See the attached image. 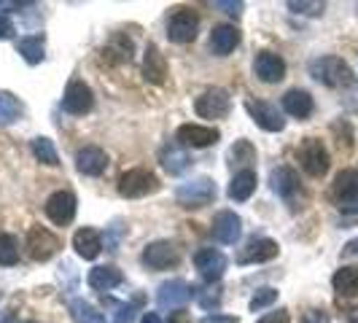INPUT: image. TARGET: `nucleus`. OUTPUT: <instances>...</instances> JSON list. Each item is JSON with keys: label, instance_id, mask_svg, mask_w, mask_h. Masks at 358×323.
I'll return each instance as SVG.
<instances>
[{"label": "nucleus", "instance_id": "nucleus-38", "mask_svg": "<svg viewBox=\"0 0 358 323\" xmlns=\"http://www.w3.org/2000/svg\"><path fill=\"white\" fill-rule=\"evenodd\" d=\"M138 305H141V296H135L129 305H116V323H135Z\"/></svg>", "mask_w": 358, "mask_h": 323}, {"label": "nucleus", "instance_id": "nucleus-31", "mask_svg": "<svg viewBox=\"0 0 358 323\" xmlns=\"http://www.w3.org/2000/svg\"><path fill=\"white\" fill-rule=\"evenodd\" d=\"M103 59L108 62H129L132 59V41L127 36H113L103 49Z\"/></svg>", "mask_w": 358, "mask_h": 323}, {"label": "nucleus", "instance_id": "nucleus-12", "mask_svg": "<svg viewBox=\"0 0 358 323\" xmlns=\"http://www.w3.org/2000/svg\"><path fill=\"white\" fill-rule=\"evenodd\" d=\"M278 253H280V248H278L275 240H269V237H253L245 248H240V253H237V264H240V267L264 264V261H272Z\"/></svg>", "mask_w": 358, "mask_h": 323}, {"label": "nucleus", "instance_id": "nucleus-23", "mask_svg": "<svg viewBox=\"0 0 358 323\" xmlns=\"http://www.w3.org/2000/svg\"><path fill=\"white\" fill-rule=\"evenodd\" d=\"M73 248H76V253H78L81 259L92 261V259H97L100 251H103V237H100L97 229L84 227V229H78V232L73 234Z\"/></svg>", "mask_w": 358, "mask_h": 323}, {"label": "nucleus", "instance_id": "nucleus-15", "mask_svg": "<svg viewBox=\"0 0 358 323\" xmlns=\"http://www.w3.org/2000/svg\"><path fill=\"white\" fill-rule=\"evenodd\" d=\"M43 210H46L52 224L68 227L73 218H76V194L73 192H54L52 197L46 199Z\"/></svg>", "mask_w": 358, "mask_h": 323}, {"label": "nucleus", "instance_id": "nucleus-49", "mask_svg": "<svg viewBox=\"0 0 358 323\" xmlns=\"http://www.w3.org/2000/svg\"><path fill=\"white\" fill-rule=\"evenodd\" d=\"M345 323H358V307H356V310H350V313L345 315Z\"/></svg>", "mask_w": 358, "mask_h": 323}, {"label": "nucleus", "instance_id": "nucleus-7", "mask_svg": "<svg viewBox=\"0 0 358 323\" xmlns=\"http://www.w3.org/2000/svg\"><path fill=\"white\" fill-rule=\"evenodd\" d=\"M141 261H143L148 269H170L178 267L180 261V248L170 240H157V243H148L141 253Z\"/></svg>", "mask_w": 358, "mask_h": 323}, {"label": "nucleus", "instance_id": "nucleus-40", "mask_svg": "<svg viewBox=\"0 0 358 323\" xmlns=\"http://www.w3.org/2000/svg\"><path fill=\"white\" fill-rule=\"evenodd\" d=\"M256 323H291V315H288V310H275V313H267L262 321Z\"/></svg>", "mask_w": 358, "mask_h": 323}, {"label": "nucleus", "instance_id": "nucleus-29", "mask_svg": "<svg viewBox=\"0 0 358 323\" xmlns=\"http://www.w3.org/2000/svg\"><path fill=\"white\" fill-rule=\"evenodd\" d=\"M17 52L22 54V59L27 65H41L43 57H46V43L43 36H24L17 41Z\"/></svg>", "mask_w": 358, "mask_h": 323}, {"label": "nucleus", "instance_id": "nucleus-4", "mask_svg": "<svg viewBox=\"0 0 358 323\" xmlns=\"http://www.w3.org/2000/svg\"><path fill=\"white\" fill-rule=\"evenodd\" d=\"M331 202L340 208L342 213H353L358 215V170H340L337 178L331 183V192H329Z\"/></svg>", "mask_w": 358, "mask_h": 323}, {"label": "nucleus", "instance_id": "nucleus-27", "mask_svg": "<svg viewBox=\"0 0 358 323\" xmlns=\"http://www.w3.org/2000/svg\"><path fill=\"white\" fill-rule=\"evenodd\" d=\"M331 286L342 299L358 296V267H340L331 278Z\"/></svg>", "mask_w": 358, "mask_h": 323}, {"label": "nucleus", "instance_id": "nucleus-43", "mask_svg": "<svg viewBox=\"0 0 358 323\" xmlns=\"http://www.w3.org/2000/svg\"><path fill=\"white\" fill-rule=\"evenodd\" d=\"M221 302V294H218V288H210L205 296H199V305L202 307H213V305H218Z\"/></svg>", "mask_w": 358, "mask_h": 323}, {"label": "nucleus", "instance_id": "nucleus-50", "mask_svg": "<svg viewBox=\"0 0 358 323\" xmlns=\"http://www.w3.org/2000/svg\"><path fill=\"white\" fill-rule=\"evenodd\" d=\"M143 323H159V315H157V313H145Z\"/></svg>", "mask_w": 358, "mask_h": 323}, {"label": "nucleus", "instance_id": "nucleus-21", "mask_svg": "<svg viewBox=\"0 0 358 323\" xmlns=\"http://www.w3.org/2000/svg\"><path fill=\"white\" fill-rule=\"evenodd\" d=\"M143 78L148 84H157V87H162V84L167 81V59H164V54L159 52L157 43H148V46H145Z\"/></svg>", "mask_w": 358, "mask_h": 323}, {"label": "nucleus", "instance_id": "nucleus-6", "mask_svg": "<svg viewBox=\"0 0 358 323\" xmlns=\"http://www.w3.org/2000/svg\"><path fill=\"white\" fill-rule=\"evenodd\" d=\"M199 33V17L192 8H176L167 17V38L173 43H192Z\"/></svg>", "mask_w": 358, "mask_h": 323}, {"label": "nucleus", "instance_id": "nucleus-14", "mask_svg": "<svg viewBox=\"0 0 358 323\" xmlns=\"http://www.w3.org/2000/svg\"><path fill=\"white\" fill-rule=\"evenodd\" d=\"M253 73L264 84H280L286 78V59L275 52H259L253 62Z\"/></svg>", "mask_w": 358, "mask_h": 323}, {"label": "nucleus", "instance_id": "nucleus-34", "mask_svg": "<svg viewBox=\"0 0 358 323\" xmlns=\"http://www.w3.org/2000/svg\"><path fill=\"white\" fill-rule=\"evenodd\" d=\"M251 162H256V148L251 145V141H237V143L229 148V164H232V167L248 170L245 164H251Z\"/></svg>", "mask_w": 358, "mask_h": 323}, {"label": "nucleus", "instance_id": "nucleus-28", "mask_svg": "<svg viewBox=\"0 0 358 323\" xmlns=\"http://www.w3.org/2000/svg\"><path fill=\"white\" fill-rule=\"evenodd\" d=\"M253 192H256V173H253V170H240V173H234L232 183H229V189H227L229 199H234V202L251 199Z\"/></svg>", "mask_w": 358, "mask_h": 323}, {"label": "nucleus", "instance_id": "nucleus-2", "mask_svg": "<svg viewBox=\"0 0 358 323\" xmlns=\"http://www.w3.org/2000/svg\"><path fill=\"white\" fill-rule=\"evenodd\" d=\"M296 159H299V167L305 170L310 178H323L329 173V167H331L329 148L318 138H305L302 145L296 148Z\"/></svg>", "mask_w": 358, "mask_h": 323}, {"label": "nucleus", "instance_id": "nucleus-41", "mask_svg": "<svg viewBox=\"0 0 358 323\" xmlns=\"http://www.w3.org/2000/svg\"><path fill=\"white\" fill-rule=\"evenodd\" d=\"M302 323H331V318L323 310H307L302 315Z\"/></svg>", "mask_w": 358, "mask_h": 323}, {"label": "nucleus", "instance_id": "nucleus-48", "mask_svg": "<svg viewBox=\"0 0 358 323\" xmlns=\"http://www.w3.org/2000/svg\"><path fill=\"white\" fill-rule=\"evenodd\" d=\"M0 323H14V310H3V315H0Z\"/></svg>", "mask_w": 358, "mask_h": 323}, {"label": "nucleus", "instance_id": "nucleus-16", "mask_svg": "<svg viewBox=\"0 0 358 323\" xmlns=\"http://www.w3.org/2000/svg\"><path fill=\"white\" fill-rule=\"evenodd\" d=\"M269 186H272V192L278 194V197H283L286 202H294L296 197H302V183H299V175H296V170H291V167H275L272 173H269Z\"/></svg>", "mask_w": 358, "mask_h": 323}, {"label": "nucleus", "instance_id": "nucleus-19", "mask_svg": "<svg viewBox=\"0 0 358 323\" xmlns=\"http://www.w3.org/2000/svg\"><path fill=\"white\" fill-rule=\"evenodd\" d=\"M192 299V286L183 283V280H170V283H162L157 291V305L164 310H180Z\"/></svg>", "mask_w": 358, "mask_h": 323}, {"label": "nucleus", "instance_id": "nucleus-22", "mask_svg": "<svg viewBox=\"0 0 358 323\" xmlns=\"http://www.w3.org/2000/svg\"><path fill=\"white\" fill-rule=\"evenodd\" d=\"M208 46H210V52L215 57H227V54H232L240 46V30L234 24H215Z\"/></svg>", "mask_w": 358, "mask_h": 323}, {"label": "nucleus", "instance_id": "nucleus-1", "mask_svg": "<svg viewBox=\"0 0 358 323\" xmlns=\"http://www.w3.org/2000/svg\"><path fill=\"white\" fill-rule=\"evenodd\" d=\"M310 76L323 84V87H329V89H342V87H350L353 84V71H350V65L340 59V57H334V54H326V57H318V59H313L310 62Z\"/></svg>", "mask_w": 358, "mask_h": 323}, {"label": "nucleus", "instance_id": "nucleus-42", "mask_svg": "<svg viewBox=\"0 0 358 323\" xmlns=\"http://www.w3.org/2000/svg\"><path fill=\"white\" fill-rule=\"evenodd\" d=\"M199 323H240L237 315H221V313H213V315H205Z\"/></svg>", "mask_w": 358, "mask_h": 323}, {"label": "nucleus", "instance_id": "nucleus-37", "mask_svg": "<svg viewBox=\"0 0 358 323\" xmlns=\"http://www.w3.org/2000/svg\"><path fill=\"white\" fill-rule=\"evenodd\" d=\"M288 8L294 11V14H307V17H318L323 14V8H326V3H307V0H291L288 3Z\"/></svg>", "mask_w": 358, "mask_h": 323}, {"label": "nucleus", "instance_id": "nucleus-51", "mask_svg": "<svg viewBox=\"0 0 358 323\" xmlns=\"http://www.w3.org/2000/svg\"><path fill=\"white\" fill-rule=\"evenodd\" d=\"M24 323H38V321H24Z\"/></svg>", "mask_w": 358, "mask_h": 323}, {"label": "nucleus", "instance_id": "nucleus-35", "mask_svg": "<svg viewBox=\"0 0 358 323\" xmlns=\"http://www.w3.org/2000/svg\"><path fill=\"white\" fill-rule=\"evenodd\" d=\"M19 261V243L14 234H0V267H14Z\"/></svg>", "mask_w": 358, "mask_h": 323}, {"label": "nucleus", "instance_id": "nucleus-24", "mask_svg": "<svg viewBox=\"0 0 358 323\" xmlns=\"http://www.w3.org/2000/svg\"><path fill=\"white\" fill-rule=\"evenodd\" d=\"M87 283H90V288H94V291H110V288L124 283V275H122V269L113 267V264H103V267L90 269Z\"/></svg>", "mask_w": 358, "mask_h": 323}, {"label": "nucleus", "instance_id": "nucleus-18", "mask_svg": "<svg viewBox=\"0 0 358 323\" xmlns=\"http://www.w3.org/2000/svg\"><path fill=\"white\" fill-rule=\"evenodd\" d=\"M221 132L215 127H202V124H180L176 132V141L180 145H192V148H208V145L218 143Z\"/></svg>", "mask_w": 358, "mask_h": 323}, {"label": "nucleus", "instance_id": "nucleus-11", "mask_svg": "<svg viewBox=\"0 0 358 323\" xmlns=\"http://www.w3.org/2000/svg\"><path fill=\"white\" fill-rule=\"evenodd\" d=\"M194 267L202 275L205 283H218L227 272V256L215 248H199L194 253Z\"/></svg>", "mask_w": 358, "mask_h": 323}, {"label": "nucleus", "instance_id": "nucleus-17", "mask_svg": "<svg viewBox=\"0 0 358 323\" xmlns=\"http://www.w3.org/2000/svg\"><path fill=\"white\" fill-rule=\"evenodd\" d=\"M210 234H213V240L224 243V245H234V243L240 240V234H243V221H240V215L234 213V210H221V213H215Z\"/></svg>", "mask_w": 358, "mask_h": 323}, {"label": "nucleus", "instance_id": "nucleus-25", "mask_svg": "<svg viewBox=\"0 0 358 323\" xmlns=\"http://www.w3.org/2000/svg\"><path fill=\"white\" fill-rule=\"evenodd\" d=\"M313 94L305 89H288L283 94V110H286L288 116H294V119H307L310 113H313Z\"/></svg>", "mask_w": 358, "mask_h": 323}, {"label": "nucleus", "instance_id": "nucleus-10", "mask_svg": "<svg viewBox=\"0 0 358 323\" xmlns=\"http://www.w3.org/2000/svg\"><path fill=\"white\" fill-rule=\"evenodd\" d=\"M92 108H94V94H92L90 84L73 78L65 87V94H62V110H68L73 116H84Z\"/></svg>", "mask_w": 358, "mask_h": 323}, {"label": "nucleus", "instance_id": "nucleus-30", "mask_svg": "<svg viewBox=\"0 0 358 323\" xmlns=\"http://www.w3.org/2000/svg\"><path fill=\"white\" fill-rule=\"evenodd\" d=\"M22 113H24V106H22V100H19L17 94L0 89V124H14V122L22 119Z\"/></svg>", "mask_w": 358, "mask_h": 323}, {"label": "nucleus", "instance_id": "nucleus-8", "mask_svg": "<svg viewBox=\"0 0 358 323\" xmlns=\"http://www.w3.org/2000/svg\"><path fill=\"white\" fill-rule=\"evenodd\" d=\"M194 110H197L199 119H224L232 110V97H229V92L213 87V89L199 94L197 103H194Z\"/></svg>", "mask_w": 358, "mask_h": 323}, {"label": "nucleus", "instance_id": "nucleus-36", "mask_svg": "<svg viewBox=\"0 0 358 323\" xmlns=\"http://www.w3.org/2000/svg\"><path fill=\"white\" fill-rule=\"evenodd\" d=\"M278 302V288H259L256 294L251 296V313H262L264 307L275 305Z\"/></svg>", "mask_w": 358, "mask_h": 323}, {"label": "nucleus", "instance_id": "nucleus-5", "mask_svg": "<svg viewBox=\"0 0 358 323\" xmlns=\"http://www.w3.org/2000/svg\"><path fill=\"white\" fill-rule=\"evenodd\" d=\"M159 178L151 173V170H145V167H132V170H127L122 173V178H119V194L127 199H141V197H148V194H154V192H159Z\"/></svg>", "mask_w": 358, "mask_h": 323}, {"label": "nucleus", "instance_id": "nucleus-33", "mask_svg": "<svg viewBox=\"0 0 358 323\" xmlns=\"http://www.w3.org/2000/svg\"><path fill=\"white\" fill-rule=\"evenodd\" d=\"M30 148H33V157H36L41 164H46V167H57V164H59L57 148H54V143L49 138H36V141L30 143Z\"/></svg>", "mask_w": 358, "mask_h": 323}, {"label": "nucleus", "instance_id": "nucleus-44", "mask_svg": "<svg viewBox=\"0 0 358 323\" xmlns=\"http://www.w3.org/2000/svg\"><path fill=\"white\" fill-rule=\"evenodd\" d=\"M11 36H14V24H11V19L0 17V41H8Z\"/></svg>", "mask_w": 358, "mask_h": 323}, {"label": "nucleus", "instance_id": "nucleus-3", "mask_svg": "<svg viewBox=\"0 0 358 323\" xmlns=\"http://www.w3.org/2000/svg\"><path fill=\"white\" fill-rule=\"evenodd\" d=\"M215 180L208 178V175H199V178L189 180V183H180L178 192H176V199H178L180 208H189V210H199L205 205L215 202Z\"/></svg>", "mask_w": 358, "mask_h": 323}, {"label": "nucleus", "instance_id": "nucleus-26", "mask_svg": "<svg viewBox=\"0 0 358 323\" xmlns=\"http://www.w3.org/2000/svg\"><path fill=\"white\" fill-rule=\"evenodd\" d=\"M159 162L162 167L170 173V175H180L186 167H189V154H186V148L180 143H167L164 148L159 151Z\"/></svg>", "mask_w": 358, "mask_h": 323}, {"label": "nucleus", "instance_id": "nucleus-32", "mask_svg": "<svg viewBox=\"0 0 358 323\" xmlns=\"http://www.w3.org/2000/svg\"><path fill=\"white\" fill-rule=\"evenodd\" d=\"M71 313H73V318H76L78 323H108L106 313H100L97 307L90 305V302H84V299H73Z\"/></svg>", "mask_w": 358, "mask_h": 323}, {"label": "nucleus", "instance_id": "nucleus-13", "mask_svg": "<svg viewBox=\"0 0 358 323\" xmlns=\"http://www.w3.org/2000/svg\"><path fill=\"white\" fill-rule=\"evenodd\" d=\"M245 110L251 113V119L262 127L264 132H280V129L286 127L283 113L278 110V106H272L267 100H248V103H245Z\"/></svg>", "mask_w": 358, "mask_h": 323}, {"label": "nucleus", "instance_id": "nucleus-39", "mask_svg": "<svg viewBox=\"0 0 358 323\" xmlns=\"http://www.w3.org/2000/svg\"><path fill=\"white\" fill-rule=\"evenodd\" d=\"M213 6L215 8H221L224 14H229V17H240L243 8H245V3H240V0H237V3H232V0H215Z\"/></svg>", "mask_w": 358, "mask_h": 323}, {"label": "nucleus", "instance_id": "nucleus-46", "mask_svg": "<svg viewBox=\"0 0 358 323\" xmlns=\"http://www.w3.org/2000/svg\"><path fill=\"white\" fill-rule=\"evenodd\" d=\"M27 3H8V0H0V11H19V8H24ZM3 17V14H0Z\"/></svg>", "mask_w": 358, "mask_h": 323}, {"label": "nucleus", "instance_id": "nucleus-45", "mask_svg": "<svg viewBox=\"0 0 358 323\" xmlns=\"http://www.w3.org/2000/svg\"><path fill=\"white\" fill-rule=\"evenodd\" d=\"M167 323H192V318H189V313H183V310H176V313H170Z\"/></svg>", "mask_w": 358, "mask_h": 323}, {"label": "nucleus", "instance_id": "nucleus-20", "mask_svg": "<svg viewBox=\"0 0 358 323\" xmlns=\"http://www.w3.org/2000/svg\"><path fill=\"white\" fill-rule=\"evenodd\" d=\"M108 167V154L97 145H84L78 154H76V170L81 175H103Z\"/></svg>", "mask_w": 358, "mask_h": 323}, {"label": "nucleus", "instance_id": "nucleus-47", "mask_svg": "<svg viewBox=\"0 0 358 323\" xmlns=\"http://www.w3.org/2000/svg\"><path fill=\"white\" fill-rule=\"evenodd\" d=\"M345 253H353V256H358V237H356V240H350V243L345 245Z\"/></svg>", "mask_w": 358, "mask_h": 323}, {"label": "nucleus", "instance_id": "nucleus-9", "mask_svg": "<svg viewBox=\"0 0 358 323\" xmlns=\"http://www.w3.org/2000/svg\"><path fill=\"white\" fill-rule=\"evenodd\" d=\"M59 248H62L59 237L49 232L46 227H33L27 232V253L33 261H49L52 256H57Z\"/></svg>", "mask_w": 358, "mask_h": 323}]
</instances>
